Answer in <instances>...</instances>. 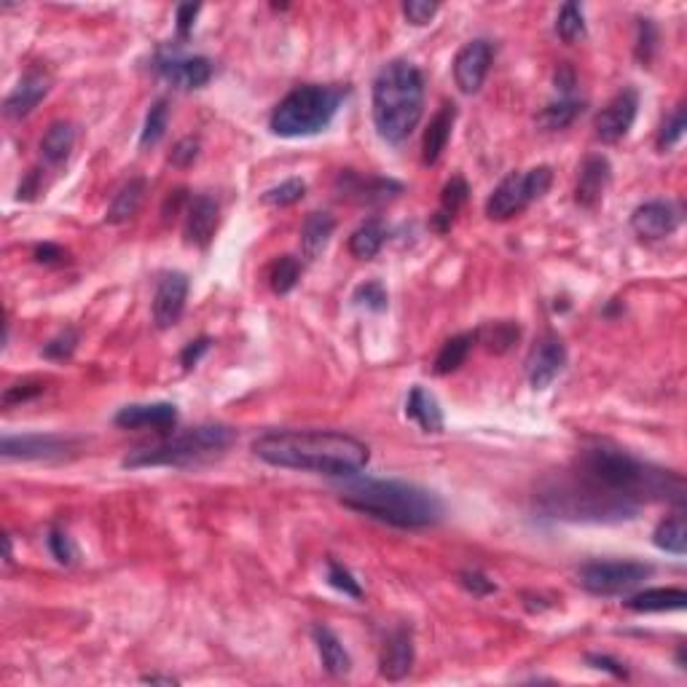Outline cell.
<instances>
[{
	"label": "cell",
	"mask_w": 687,
	"mask_h": 687,
	"mask_svg": "<svg viewBox=\"0 0 687 687\" xmlns=\"http://www.w3.org/2000/svg\"><path fill=\"white\" fill-rule=\"evenodd\" d=\"M253 454L266 465L333 478H352L371 459L360 438L336 430H272L255 438Z\"/></svg>",
	"instance_id": "6da1fadb"
},
{
	"label": "cell",
	"mask_w": 687,
	"mask_h": 687,
	"mask_svg": "<svg viewBox=\"0 0 687 687\" xmlns=\"http://www.w3.org/2000/svg\"><path fill=\"white\" fill-rule=\"evenodd\" d=\"M575 475L634 505L663 500L674 505L685 502V481L677 473L647 465L634 454L612 446H591L580 451Z\"/></svg>",
	"instance_id": "7a4b0ae2"
},
{
	"label": "cell",
	"mask_w": 687,
	"mask_h": 687,
	"mask_svg": "<svg viewBox=\"0 0 687 687\" xmlns=\"http://www.w3.org/2000/svg\"><path fill=\"white\" fill-rule=\"evenodd\" d=\"M339 500L357 513L398 529H427L446 513L441 497L425 486L384 478H352L339 489Z\"/></svg>",
	"instance_id": "3957f363"
},
{
	"label": "cell",
	"mask_w": 687,
	"mask_h": 687,
	"mask_svg": "<svg viewBox=\"0 0 687 687\" xmlns=\"http://www.w3.org/2000/svg\"><path fill=\"white\" fill-rule=\"evenodd\" d=\"M371 113L384 143H406L425 113V78L419 68L406 60L387 62L374 78Z\"/></svg>",
	"instance_id": "277c9868"
},
{
	"label": "cell",
	"mask_w": 687,
	"mask_h": 687,
	"mask_svg": "<svg viewBox=\"0 0 687 687\" xmlns=\"http://www.w3.org/2000/svg\"><path fill=\"white\" fill-rule=\"evenodd\" d=\"M540 508L553 518L567 521H596V524H618L639 513V505L620 500L599 486L588 484L580 475L559 478L556 484L540 492Z\"/></svg>",
	"instance_id": "5b68a950"
},
{
	"label": "cell",
	"mask_w": 687,
	"mask_h": 687,
	"mask_svg": "<svg viewBox=\"0 0 687 687\" xmlns=\"http://www.w3.org/2000/svg\"><path fill=\"white\" fill-rule=\"evenodd\" d=\"M237 441V433L229 425H199L186 433L172 435L159 446L129 451L124 457V467L140 470V467H188L207 462L226 454Z\"/></svg>",
	"instance_id": "8992f818"
},
{
	"label": "cell",
	"mask_w": 687,
	"mask_h": 687,
	"mask_svg": "<svg viewBox=\"0 0 687 687\" xmlns=\"http://www.w3.org/2000/svg\"><path fill=\"white\" fill-rule=\"evenodd\" d=\"M344 92L336 86L304 84L296 86L277 102L269 119V129L280 137H312L331 127L339 113Z\"/></svg>",
	"instance_id": "52a82bcc"
},
{
	"label": "cell",
	"mask_w": 687,
	"mask_h": 687,
	"mask_svg": "<svg viewBox=\"0 0 687 687\" xmlns=\"http://www.w3.org/2000/svg\"><path fill=\"white\" fill-rule=\"evenodd\" d=\"M553 183L551 167H535L529 172H510L500 186L486 199V215L492 221H510L513 215L524 213L526 207L548 194Z\"/></svg>",
	"instance_id": "ba28073f"
},
{
	"label": "cell",
	"mask_w": 687,
	"mask_h": 687,
	"mask_svg": "<svg viewBox=\"0 0 687 687\" xmlns=\"http://www.w3.org/2000/svg\"><path fill=\"white\" fill-rule=\"evenodd\" d=\"M653 575L642 561H591L577 572V583L594 596H620L645 583Z\"/></svg>",
	"instance_id": "9c48e42d"
},
{
	"label": "cell",
	"mask_w": 687,
	"mask_h": 687,
	"mask_svg": "<svg viewBox=\"0 0 687 687\" xmlns=\"http://www.w3.org/2000/svg\"><path fill=\"white\" fill-rule=\"evenodd\" d=\"M639 113V94L637 89H623L604 105L594 121V132L602 143L612 145L628 135V129L634 127Z\"/></svg>",
	"instance_id": "30bf717a"
},
{
	"label": "cell",
	"mask_w": 687,
	"mask_h": 687,
	"mask_svg": "<svg viewBox=\"0 0 687 687\" xmlns=\"http://www.w3.org/2000/svg\"><path fill=\"white\" fill-rule=\"evenodd\" d=\"M492 57V43L484 41V38H475V41L465 43L457 51V57H454V81H457L459 92H481V86L489 76V68H492Z\"/></svg>",
	"instance_id": "8fae6325"
},
{
	"label": "cell",
	"mask_w": 687,
	"mask_h": 687,
	"mask_svg": "<svg viewBox=\"0 0 687 687\" xmlns=\"http://www.w3.org/2000/svg\"><path fill=\"white\" fill-rule=\"evenodd\" d=\"M567 365V347L556 333H545L543 339L537 341V347L532 349V355L526 360V379L532 384V390H545L551 387L553 379L564 371Z\"/></svg>",
	"instance_id": "7c38bea8"
},
{
	"label": "cell",
	"mask_w": 687,
	"mask_h": 687,
	"mask_svg": "<svg viewBox=\"0 0 687 687\" xmlns=\"http://www.w3.org/2000/svg\"><path fill=\"white\" fill-rule=\"evenodd\" d=\"M188 301V277L183 272H167L162 280L156 282V293H153V323L156 328H172L178 325L183 317Z\"/></svg>",
	"instance_id": "4fadbf2b"
},
{
	"label": "cell",
	"mask_w": 687,
	"mask_h": 687,
	"mask_svg": "<svg viewBox=\"0 0 687 687\" xmlns=\"http://www.w3.org/2000/svg\"><path fill=\"white\" fill-rule=\"evenodd\" d=\"M76 441L62 435H6L0 454L6 459H60L73 451Z\"/></svg>",
	"instance_id": "5bb4252c"
},
{
	"label": "cell",
	"mask_w": 687,
	"mask_h": 687,
	"mask_svg": "<svg viewBox=\"0 0 687 687\" xmlns=\"http://www.w3.org/2000/svg\"><path fill=\"white\" fill-rule=\"evenodd\" d=\"M682 223V213L674 202H663V199H653V202L639 204L634 215H631V229L642 239H666L679 229Z\"/></svg>",
	"instance_id": "9a60e30c"
},
{
	"label": "cell",
	"mask_w": 687,
	"mask_h": 687,
	"mask_svg": "<svg viewBox=\"0 0 687 687\" xmlns=\"http://www.w3.org/2000/svg\"><path fill=\"white\" fill-rule=\"evenodd\" d=\"M113 425L121 430H156L170 433L178 425V408L172 403H132L113 416Z\"/></svg>",
	"instance_id": "2e32d148"
},
{
	"label": "cell",
	"mask_w": 687,
	"mask_h": 687,
	"mask_svg": "<svg viewBox=\"0 0 687 687\" xmlns=\"http://www.w3.org/2000/svg\"><path fill=\"white\" fill-rule=\"evenodd\" d=\"M156 73L178 89H202L213 78V62L207 57H180L164 54L156 60Z\"/></svg>",
	"instance_id": "e0dca14e"
},
{
	"label": "cell",
	"mask_w": 687,
	"mask_h": 687,
	"mask_svg": "<svg viewBox=\"0 0 687 687\" xmlns=\"http://www.w3.org/2000/svg\"><path fill=\"white\" fill-rule=\"evenodd\" d=\"M218 218H221V207H218V202H215L213 196H194V199L188 202L186 226H183V234H186L188 245H210L215 237V229H218Z\"/></svg>",
	"instance_id": "ac0fdd59"
},
{
	"label": "cell",
	"mask_w": 687,
	"mask_h": 687,
	"mask_svg": "<svg viewBox=\"0 0 687 687\" xmlns=\"http://www.w3.org/2000/svg\"><path fill=\"white\" fill-rule=\"evenodd\" d=\"M49 89H51L49 76H46L43 70H30V73H27L17 86H14V92L6 97V102H3V113H6V119L19 121V119H25V116H30V113L38 108V102L49 94Z\"/></svg>",
	"instance_id": "d6986e66"
},
{
	"label": "cell",
	"mask_w": 687,
	"mask_h": 687,
	"mask_svg": "<svg viewBox=\"0 0 687 687\" xmlns=\"http://www.w3.org/2000/svg\"><path fill=\"white\" fill-rule=\"evenodd\" d=\"M414 666V637L408 628L392 631L379 655V674L390 682L408 677V671Z\"/></svg>",
	"instance_id": "ffe728a7"
},
{
	"label": "cell",
	"mask_w": 687,
	"mask_h": 687,
	"mask_svg": "<svg viewBox=\"0 0 687 687\" xmlns=\"http://www.w3.org/2000/svg\"><path fill=\"white\" fill-rule=\"evenodd\" d=\"M612 180V167L604 156H588L583 167H580V175H577L575 183V202L580 207H596L602 202L604 191L610 186Z\"/></svg>",
	"instance_id": "44dd1931"
},
{
	"label": "cell",
	"mask_w": 687,
	"mask_h": 687,
	"mask_svg": "<svg viewBox=\"0 0 687 687\" xmlns=\"http://www.w3.org/2000/svg\"><path fill=\"white\" fill-rule=\"evenodd\" d=\"M454 121H457V105L454 102H443L441 111L435 113L430 127H427L425 140H422V164L425 167H433V164L441 162L443 151H446V145L451 140Z\"/></svg>",
	"instance_id": "7402d4cb"
},
{
	"label": "cell",
	"mask_w": 687,
	"mask_h": 687,
	"mask_svg": "<svg viewBox=\"0 0 687 687\" xmlns=\"http://www.w3.org/2000/svg\"><path fill=\"white\" fill-rule=\"evenodd\" d=\"M339 183H344V196L357 199V202H365V204L390 202V199H395V196L403 191V186H400L398 180H390V178L363 180V178H357V175H352V172H341Z\"/></svg>",
	"instance_id": "603a6c76"
},
{
	"label": "cell",
	"mask_w": 687,
	"mask_h": 687,
	"mask_svg": "<svg viewBox=\"0 0 687 687\" xmlns=\"http://www.w3.org/2000/svg\"><path fill=\"white\" fill-rule=\"evenodd\" d=\"M314 647H317V655L323 661V669L331 674V677H347L349 669H352V658L341 645V639L333 634L328 626H314L312 628Z\"/></svg>",
	"instance_id": "cb8c5ba5"
},
{
	"label": "cell",
	"mask_w": 687,
	"mask_h": 687,
	"mask_svg": "<svg viewBox=\"0 0 687 687\" xmlns=\"http://www.w3.org/2000/svg\"><path fill=\"white\" fill-rule=\"evenodd\" d=\"M145 191H148L145 178H129L127 183L119 188V194L113 196L111 207H108V213H105V223L121 226V223L132 221V218L140 213V207H143Z\"/></svg>",
	"instance_id": "d4e9b609"
},
{
	"label": "cell",
	"mask_w": 687,
	"mask_h": 687,
	"mask_svg": "<svg viewBox=\"0 0 687 687\" xmlns=\"http://www.w3.org/2000/svg\"><path fill=\"white\" fill-rule=\"evenodd\" d=\"M336 221L328 213H309L304 226H301V253L306 261H317L325 253V247L331 242Z\"/></svg>",
	"instance_id": "484cf974"
},
{
	"label": "cell",
	"mask_w": 687,
	"mask_h": 687,
	"mask_svg": "<svg viewBox=\"0 0 687 687\" xmlns=\"http://www.w3.org/2000/svg\"><path fill=\"white\" fill-rule=\"evenodd\" d=\"M76 127L70 121H54L46 129V135L41 137V159L49 167H60L62 162H68L70 151L76 145Z\"/></svg>",
	"instance_id": "4316f807"
},
{
	"label": "cell",
	"mask_w": 687,
	"mask_h": 687,
	"mask_svg": "<svg viewBox=\"0 0 687 687\" xmlns=\"http://www.w3.org/2000/svg\"><path fill=\"white\" fill-rule=\"evenodd\" d=\"M626 607L631 612H677L687 607V594L682 588H647L628 596Z\"/></svg>",
	"instance_id": "83f0119b"
},
{
	"label": "cell",
	"mask_w": 687,
	"mask_h": 687,
	"mask_svg": "<svg viewBox=\"0 0 687 687\" xmlns=\"http://www.w3.org/2000/svg\"><path fill=\"white\" fill-rule=\"evenodd\" d=\"M406 416L414 419L425 433H443V411L438 406L435 395H430L425 387H414V390L408 392Z\"/></svg>",
	"instance_id": "f1b7e54d"
},
{
	"label": "cell",
	"mask_w": 687,
	"mask_h": 687,
	"mask_svg": "<svg viewBox=\"0 0 687 687\" xmlns=\"http://www.w3.org/2000/svg\"><path fill=\"white\" fill-rule=\"evenodd\" d=\"M467 196H470L467 180L462 178V175H454V178H451L441 191V207H438V213H435V218H433L435 231H441L443 234V231L451 229V223H454L457 213L465 207Z\"/></svg>",
	"instance_id": "f546056e"
},
{
	"label": "cell",
	"mask_w": 687,
	"mask_h": 687,
	"mask_svg": "<svg viewBox=\"0 0 687 687\" xmlns=\"http://www.w3.org/2000/svg\"><path fill=\"white\" fill-rule=\"evenodd\" d=\"M387 242V226H384L379 218H371V221L360 223L352 237H349V253L360 258V261H371L379 255V250Z\"/></svg>",
	"instance_id": "4dcf8cb0"
},
{
	"label": "cell",
	"mask_w": 687,
	"mask_h": 687,
	"mask_svg": "<svg viewBox=\"0 0 687 687\" xmlns=\"http://www.w3.org/2000/svg\"><path fill=\"white\" fill-rule=\"evenodd\" d=\"M473 344H475V333H459V336H451V339L441 347L438 357H435V365H433L435 374L449 376V374H454V371H459V368L465 365Z\"/></svg>",
	"instance_id": "1f68e13d"
},
{
	"label": "cell",
	"mask_w": 687,
	"mask_h": 687,
	"mask_svg": "<svg viewBox=\"0 0 687 687\" xmlns=\"http://www.w3.org/2000/svg\"><path fill=\"white\" fill-rule=\"evenodd\" d=\"M580 113H583V102L569 94V97H559L551 105H545L540 116H537V124L548 129V132H559V129H567Z\"/></svg>",
	"instance_id": "d6a6232c"
},
{
	"label": "cell",
	"mask_w": 687,
	"mask_h": 687,
	"mask_svg": "<svg viewBox=\"0 0 687 687\" xmlns=\"http://www.w3.org/2000/svg\"><path fill=\"white\" fill-rule=\"evenodd\" d=\"M655 548H661L666 553H674V556H685L687 551V529H685V518L682 516H671L666 521L658 524L653 535Z\"/></svg>",
	"instance_id": "836d02e7"
},
{
	"label": "cell",
	"mask_w": 687,
	"mask_h": 687,
	"mask_svg": "<svg viewBox=\"0 0 687 687\" xmlns=\"http://www.w3.org/2000/svg\"><path fill=\"white\" fill-rule=\"evenodd\" d=\"M518 336H521V328L516 323H510V320H502V323H492L481 328V331L475 333V341H481L494 355H505L516 344Z\"/></svg>",
	"instance_id": "e575fe53"
},
{
	"label": "cell",
	"mask_w": 687,
	"mask_h": 687,
	"mask_svg": "<svg viewBox=\"0 0 687 687\" xmlns=\"http://www.w3.org/2000/svg\"><path fill=\"white\" fill-rule=\"evenodd\" d=\"M298 280H301V261L293 258V255H280L277 261L272 263L269 269V285L277 296H285L290 290L296 288Z\"/></svg>",
	"instance_id": "d590c367"
},
{
	"label": "cell",
	"mask_w": 687,
	"mask_h": 687,
	"mask_svg": "<svg viewBox=\"0 0 687 687\" xmlns=\"http://www.w3.org/2000/svg\"><path fill=\"white\" fill-rule=\"evenodd\" d=\"M556 33L564 43H575L586 35V17L577 3H564L556 17Z\"/></svg>",
	"instance_id": "8d00e7d4"
},
{
	"label": "cell",
	"mask_w": 687,
	"mask_h": 687,
	"mask_svg": "<svg viewBox=\"0 0 687 687\" xmlns=\"http://www.w3.org/2000/svg\"><path fill=\"white\" fill-rule=\"evenodd\" d=\"M167 124H170V108H167V102H153L151 111L145 116L143 132H140V145H143V148H151V145L159 143V140L167 135Z\"/></svg>",
	"instance_id": "74e56055"
},
{
	"label": "cell",
	"mask_w": 687,
	"mask_h": 687,
	"mask_svg": "<svg viewBox=\"0 0 687 687\" xmlns=\"http://www.w3.org/2000/svg\"><path fill=\"white\" fill-rule=\"evenodd\" d=\"M304 194H306L304 180L290 178V180H285V183H280V186L269 188V191L263 194V204H269V207H290V204L301 202Z\"/></svg>",
	"instance_id": "f35d334b"
},
{
	"label": "cell",
	"mask_w": 687,
	"mask_h": 687,
	"mask_svg": "<svg viewBox=\"0 0 687 687\" xmlns=\"http://www.w3.org/2000/svg\"><path fill=\"white\" fill-rule=\"evenodd\" d=\"M685 129H687V113H685V105H679L677 111L671 113L669 119H666L661 132H658V151L661 153L671 151V148H674V145L685 137Z\"/></svg>",
	"instance_id": "ab89813d"
},
{
	"label": "cell",
	"mask_w": 687,
	"mask_h": 687,
	"mask_svg": "<svg viewBox=\"0 0 687 687\" xmlns=\"http://www.w3.org/2000/svg\"><path fill=\"white\" fill-rule=\"evenodd\" d=\"M46 543H49V551L51 556L57 559V564H62V567H73L76 564V545H73V537L65 532V529H60V526H54L49 532V537H46Z\"/></svg>",
	"instance_id": "60d3db41"
},
{
	"label": "cell",
	"mask_w": 687,
	"mask_h": 687,
	"mask_svg": "<svg viewBox=\"0 0 687 687\" xmlns=\"http://www.w3.org/2000/svg\"><path fill=\"white\" fill-rule=\"evenodd\" d=\"M325 569H328V583L336 591H341L344 596H352V599H363V588H360V583H357L355 575L347 567H341L336 559H328Z\"/></svg>",
	"instance_id": "b9f144b4"
},
{
	"label": "cell",
	"mask_w": 687,
	"mask_h": 687,
	"mask_svg": "<svg viewBox=\"0 0 687 687\" xmlns=\"http://www.w3.org/2000/svg\"><path fill=\"white\" fill-rule=\"evenodd\" d=\"M78 347V333L73 328H65L62 333H57L49 344H43L41 355L49 357V360H68Z\"/></svg>",
	"instance_id": "7bdbcfd3"
},
{
	"label": "cell",
	"mask_w": 687,
	"mask_h": 687,
	"mask_svg": "<svg viewBox=\"0 0 687 687\" xmlns=\"http://www.w3.org/2000/svg\"><path fill=\"white\" fill-rule=\"evenodd\" d=\"M46 390V384L38 382V379H25V382H17L6 387L3 392V406H19V403H27V400L38 398Z\"/></svg>",
	"instance_id": "ee69618b"
},
{
	"label": "cell",
	"mask_w": 687,
	"mask_h": 687,
	"mask_svg": "<svg viewBox=\"0 0 687 687\" xmlns=\"http://www.w3.org/2000/svg\"><path fill=\"white\" fill-rule=\"evenodd\" d=\"M355 304L371 309V312H384L387 309V290L382 288V282H365L355 290Z\"/></svg>",
	"instance_id": "f6af8a7d"
},
{
	"label": "cell",
	"mask_w": 687,
	"mask_h": 687,
	"mask_svg": "<svg viewBox=\"0 0 687 687\" xmlns=\"http://www.w3.org/2000/svg\"><path fill=\"white\" fill-rule=\"evenodd\" d=\"M435 14H438V3H430V0H408V3H403V17L414 27L430 25Z\"/></svg>",
	"instance_id": "bcb514c9"
},
{
	"label": "cell",
	"mask_w": 687,
	"mask_h": 687,
	"mask_svg": "<svg viewBox=\"0 0 687 687\" xmlns=\"http://www.w3.org/2000/svg\"><path fill=\"white\" fill-rule=\"evenodd\" d=\"M459 583H462L473 596H489L497 591V586H494L492 580H489L484 572H478V569H465V572H459Z\"/></svg>",
	"instance_id": "7dc6e473"
},
{
	"label": "cell",
	"mask_w": 687,
	"mask_h": 687,
	"mask_svg": "<svg viewBox=\"0 0 687 687\" xmlns=\"http://www.w3.org/2000/svg\"><path fill=\"white\" fill-rule=\"evenodd\" d=\"M196 156H199V140H196V137H183V140L172 148L170 162L175 164V167H191V164L196 162Z\"/></svg>",
	"instance_id": "c3c4849f"
},
{
	"label": "cell",
	"mask_w": 687,
	"mask_h": 687,
	"mask_svg": "<svg viewBox=\"0 0 687 687\" xmlns=\"http://www.w3.org/2000/svg\"><path fill=\"white\" fill-rule=\"evenodd\" d=\"M210 347H213V339H207V336H202V339L191 341V344H186L183 347V352H180V363H183V368H194V365H199V360H202L207 352H210Z\"/></svg>",
	"instance_id": "681fc988"
},
{
	"label": "cell",
	"mask_w": 687,
	"mask_h": 687,
	"mask_svg": "<svg viewBox=\"0 0 687 687\" xmlns=\"http://www.w3.org/2000/svg\"><path fill=\"white\" fill-rule=\"evenodd\" d=\"M653 49H655V27L650 19H639V46H637V57L642 62L653 60Z\"/></svg>",
	"instance_id": "f907efd6"
},
{
	"label": "cell",
	"mask_w": 687,
	"mask_h": 687,
	"mask_svg": "<svg viewBox=\"0 0 687 687\" xmlns=\"http://www.w3.org/2000/svg\"><path fill=\"white\" fill-rule=\"evenodd\" d=\"M33 255L35 261L43 263V266H62V263H68V253H65L60 245H54V242H43V245H38Z\"/></svg>",
	"instance_id": "816d5d0a"
},
{
	"label": "cell",
	"mask_w": 687,
	"mask_h": 687,
	"mask_svg": "<svg viewBox=\"0 0 687 687\" xmlns=\"http://www.w3.org/2000/svg\"><path fill=\"white\" fill-rule=\"evenodd\" d=\"M199 11H202V6H194V3H183V6H178V19H175V22H178L180 38H188V35H191Z\"/></svg>",
	"instance_id": "f5cc1de1"
},
{
	"label": "cell",
	"mask_w": 687,
	"mask_h": 687,
	"mask_svg": "<svg viewBox=\"0 0 687 687\" xmlns=\"http://www.w3.org/2000/svg\"><path fill=\"white\" fill-rule=\"evenodd\" d=\"M588 663H591L594 669L607 671V674H612V677H618V679L628 677L626 666H623L620 661H615V658H610V655H588Z\"/></svg>",
	"instance_id": "db71d44e"
},
{
	"label": "cell",
	"mask_w": 687,
	"mask_h": 687,
	"mask_svg": "<svg viewBox=\"0 0 687 687\" xmlns=\"http://www.w3.org/2000/svg\"><path fill=\"white\" fill-rule=\"evenodd\" d=\"M38 188H41V170H30L25 175V180L19 183L17 199H25V202H30V199L38 194Z\"/></svg>",
	"instance_id": "11a10c76"
},
{
	"label": "cell",
	"mask_w": 687,
	"mask_h": 687,
	"mask_svg": "<svg viewBox=\"0 0 687 687\" xmlns=\"http://www.w3.org/2000/svg\"><path fill=\"white\" fill-rule=\"evenodd\" d=\"M140 682H145V685H178V679L175 677H164V674H145V677H140Z\"/></svg>",
	"instance_id": "9f6ffc18"
},
{
	"label": "cell",
	"mask_w": 687,
	"mask_h": 687,
	"mask_svg": "<svg viewBox=\"0 0 687 687\" xmlns=\"http://www.w3.org/2000/svg\"><path fill=\"white\" fill-rule=\"evenodd\" d=\"M3 561H6V564H11V537L9 535L3 537Z\"/></svg>",
	"instance_id": "6f0895ef"
}]
</instances>
